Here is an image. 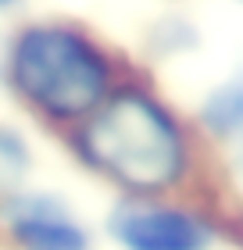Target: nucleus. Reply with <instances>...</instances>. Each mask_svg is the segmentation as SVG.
I'll list each match as a JSON object with an SVG mask.
<instances>
[{"mask_svg": "<svg viewBox=\"0 0 243 250\" xmlns=\"http://www.w3.org/2000/svg\"><path fill=\"white\" fill-rule=\"evenodd\" d=\"M236 4H243V0H236Z\"/></svg>", "mask_w": 243, "mask_h": 250, "instance_id": "8", "label": "nucleus"}, {"mask_svg": "<svg viewBox=\"0 0 243 250\" xmlns=\"http://www.w3.org/2000/svg\"><path fill=\"white\" fill-rule=\"evenodd\" d=\"M108 232L122 250H207L215 243V225L204 214L165 200H122Z\"/></svg>", "mask_w": 243, "mask_h": 250, "instance_id": "3", "label": "nucleus"}, {"mask_svg": "<svg viewBox=\"0 0 243 250\" xmlns=\"http://www.w3.org/2000/svg\"><path fill=\"white\" fill-rule=\"evenodd\" d=\"M18 0H0V11H7V7H15Z\"/></svg>", "mask_w": 243, "mask_h": 250, "instance_id": "7", "label": "nucleus"}, {"mask_svg": "<svg viewBox=\"0 0 243 250\" xmlns=\"http://www.w3.org/2000/svg\"><path fill=\"white\" fill-rule=\"evenodd\" d=\"M7 86L36 118L72 132L118 89V72L86 29L29 21L7 47Z\"/></svg>", "mask_w": 243, "mask_h": 250, "instance_id": "2", "label": "nucleus"}, {"mask_svg": "<svg viewBox=\"0 0 243 250\" xmlns=\"http://www.w3.org/2000/svg\"><path fill=\"white\" fill-rule=\"evenodd\" d=\"M68 150L89 175L125 200H161L193 168L182 118L147 86H118L83 125L68 132Z\"/></svg>", "mask_w": 243, "mask_h": 250, "instance_id": "1", "label": "nucleus"}, {"mask_svg": "<svg viewBox=\"0 0 243 250\" xmlns=\"http://www.w3.org/2000/svg\"><path fill=\"white\" fill-rule=\"evenodd\" d=\"M29 168H32V150L25 136L15 132L11 125H0V200L15 197L22 189Z\"/></svg>", "mask_w": 243, "mask_h": 250, "instance_id": "6", "label": "nucleus"}, {"mask_svg": "<svg viewBox=\"0 0 243 250\" xmlns=\"http://www.w3.org/2000/svg\"><path fill=\"white\" fill-rule=\"evenodd\" d=\"M0 214L15 250H93L86 225L72 218L57 197L18 189L15 197L0 200Z\"/></svg>", "mask_w": 243, "mask_h": 250, "instance_id": "4", "label": "nucleus"}, {"mask_svg": "<svg viewBox=\"0 0 243 250\" xmlns=\"http://www.w3.org/2000/svg\"><path fill=\"white\" fill-rule=\"evenodd\" d=\"M197 118H200L204 132L215 143H222L233 154V161L243 168V72L229 75L225 83H218L204 97Z\"/></svg>", "mask_w": 243, "mask_h": 250, "instance_id": "5", "label": "nucleus"}]
</instances>
